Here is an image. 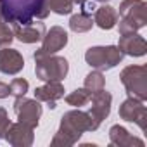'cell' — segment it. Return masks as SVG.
<instances>
[{
  "label": "cell",
  "instance_id": "1",
  "mask_svg": "<svg viewBox=\"0 0 147 147\" xmlns=\"http://www.w3.org/2000/svg\"><path fill=\"white\" fill-rule=\"evenodd\" d=\"M97 128H99V125L92 119V116L88 113L82 111L80 107H76V109L62 114L59 130L55 131L50 144L54 147H57V145L71 147L82 138V135L85 131H95Z\"/></svg>",
  "mask_w": 147,
  "mask_h": 147
},
{
  "label": "cell",
  "instance_id": "2",
  "mask_svg": "<svg viewBox=\"0 0 147 147\" xmlns=\"http://www.w3.org/2000/svg\"><path fill=\"white\" fill-rule=\"evenodd\" d=\"M0 9L4 21L12 26L30 24L50 14L49 0H0Z\"/></svg>",
  "mask_w": 147,
  "mask_h": 147
},
{
  "label": "cell",
  "instance_id": "3",
  "mask_svg": "<svg viewBox=\"0 0 147 147\" xmlns=\"http://www.w3.org/2000/svg\"><path fill=\"white\" fill-rule=\"evenodd\" d=\"M119 35L137 33L147 24V4L144 0H123L119 4Z\"/></svg>",
  "mask_w": 147,
  "mask_h": 147
},
{
  "label": "cell",
  "instance_id": "4",
  "mask_svg": "<svg viewBox=\"0 0 147 147\" xmlns=\"http://www.w3.org/2000/svg\"><path fill=\"white\" fill-rule=\"evenodd\" d=\"M35 73L36 78L42 82H62L67 76L69 64L64 57L61 55H45L35 59Z\"/></svg>",
  "mask_w": 147,
  "mask_h": 147
},
{
  "label": "cell",
  "instance_id": "5",
  "mask_svg": "<svg viewBox=\"0 0 147 147\" xmlns=\"http://www.w3.org/2000/svg\"><path fill=\"white\" fill-rule=\"evenodd\" d=\"M123 52L118 45H106V47H90L85 52V61L90 67L99 71H107L116 67L123 61Z\"/></svg>",
  "mask_w": 147,
  "mask_h": 147
},
{
  "label": "cell",
  "instance_id": "6",
  "mask_svg": "<svg viewBox=\"0 0 147 147\" xmlns=\"http://www.w3.org/2000/svg\"><path fill=\"white\" fill-rule=\"evenodd\" d=\"M121 83L126 88L128 97L140 100L147 99V67L145 66H126L121 71Z\"/></svg>",
  "mask_w": 147,
  "mask_h": 147
},
{
  "label": "cell",
  "instance_id": "7",
  "mask_svg": "<svg viewBox=\"0 0 147 147\" xmlns=\"http://www.w3.org/2000/svg\"><path fill=\"white\" fill-rule=\"evenodd\" d=\"M66 45H67V33H66V30L61 28V26H52L49 31H45V35L42 38V47L35 52L33 57L38 59V57L57 54Z\"/></svg>",
  "mask_w": 147,
  "mask_h": 147
},
{
  "label": "cell",
  "instance_id": "8",
  "mask_svg": "<svg viewBox=\"0 0 147 147\" xmlns=\"http://www.w3.org/2000/svg\"><path fill=\"white\" fill-rule=\"evenodd\" d=\"M14 111H16V116H18V119L21 123H26L31 128L38 126V121H40V116H42L40 100H36V99H26L24 95L23 97H16Z\"/></svg>",
  "mask_w": 147,
  "mask_h": 147
},
{
  "label": "cell",
  "instance_id": "9",
  "mask_svg": "<svg viewBox=\"0 0 147 147\" xmlns=\"http://www.w3.org/2000/svg\"><path fill=\"white\" fill-rule=\"evenodd\" d=\"M119 118L138 125V128L144 131L145 130V121H147V109L144 106V100L137 97H128L121 106H119Z\"/></svg>",
  "mask_w": 147,
  "mask_h": 147
},
{
  "label": "cell",
  "instance_id": "10",
  "mask_svg": "<svg viewBox=\"0 0 147 147\" xmlns=\"http://www.w3.org/2000/svg\"><path fill=\"white\" fill-rule=\"evenodd\" d=\"M35 128H31L30 125L26 123H11L7 133H5V140L12 145V147H31L33 145V140H35V133H33Z\"/></svg>",
  "mask_w": 147,
  "mask_h": 147
},
{
  "label": "cell",
  "instance_id": "11",
  "mask_svg": "<svg viewBox=\"0 0 147 147\" xmlns=\"http://www.w3.org/2000/svg\"><path fill=\"white\" fill-rule=\"evenodd\" d=\"M92 106H90V111L88 114L92 116V119L100 126V123L109 116L111 113V102H113V95L106 90H100V92H95L92 94Z\"/></svg>",
  "mask_w": 147,
  "mask_h": 147
},
{
  "label": "cell",
  "instance_id": "12",
  "mask_svg": "<svg viewBox=\"0 0 147 147\" xmlns=\"http://www.w3.org/2000/svg\"><path fill=\"white\" fill-rule=\"evenodd\" d=\"M24 67V59L16 49H0V73L4 75H18Z\"/></svg>",
  "mask_w": 147,
  "mask_h": 147
},
{
  "label": "cell",
  "instance_id": "13",
  "mask_svg": "<svg viewBox=\"0 0 147 147\" xmlns=\"http://www.w3.org/2000/svg\"><path fill=\"white\" fill-rule=\"evenodd\" d=\"M12 31H14V38H18L19 42L23 43H36L43 38L45 35V24L43 23H38V21H33L30 24H16L12 26Z\"/></svg>",
  "mask_w": 147,
  "mask_h": 147
},
{
  "label": "cell",
  "instance_id": "14",
  "mask_svg": "<svg viewBox=\"0 0 147 147\" xmlns=\"http://www.w3.org/2000/svg\"><path fill=\"white\" fill-rule=\"evenodd\" d=\"M118 49L123 52V55L142 57L147 52V43H145L144 36H140L138 33H128V35H121L119 36Z\"/></svg>",
  "mask_w": 147,
  "mask_h": 147
},
{
  "label": "cell",
  "instance_id": "15",
  "mask_svg": "<svg viewBox=\"0 0 147 147\" xmlns=\"http://www.w3.org/2000/svg\"><path fill=\"white\" fill-rule=\"evenodd\" d=\"M64 97V87L61 82H45V85L35 88V99L40 102H47L50 109H55V102Z\"/></svg>",
  "mask_w": 147,
  "mask_h": 147
},
{
  "label": "cell",
  "instance_id": "16",
  "mask_svg": "<svg viewBox=\"0 0 147 147\" xmlns=\"http://www.w3.org/2000/svg\"><path fill=\"white\" fill-rule=\"evenodd\" d=\"M109 140H111V145H118V147H144V140L131 135L125 126H119V125H114L109 128Z\"/></svg>",
  "mask_w": 147,
  "mask_h": 147
},
{
  "label": "cell",
  "instance_id": "17",
  "mask_svg": "<svg viewBox=\"0 0 147 147\" xmlns=\"http://www.w3.org/2000/svg\"><path fill=\"white\" fill-rule=\"evenodd\" d=\"M94 24H97L100 30H113L118 24V12L111 5H100L95 9V18Z\"/></svg>",
  "mask_w": 147,
  "mask_h": 147
},
{
  "label": "cell",
  "instance_id": "18",
  "mask_svg": "<svg viewBox=\"0 0 147 147\" xmlns=\"http://www.w3.org/2000/svg\"><path fill=\"white\" fill-rule=\"evenodd\" d=\"M94 26V18L92 14H87V12H78V14H73L71 19H69V30L75 31V33H87L90 31Z\"/></svg>",
  "mask_w": 147,
  "mask_h": 147
},
{
  "label": "cell",
  "instance_id": "19",
  "mask_svg": "<svg viewBox=\"0 0 147 147\" xmlns=\"http://www.w3.org/2000/svg\"><path fill=\"white\" fill-rule=\"evenodd\" d=\"M90 99H92V92L87 90L85 87L83 88H76L75 92H71V94L66 95L67 106H73V107H83V106H87L90 102Z\"/></svg>",
  "mask_w": 147,
  "mask_h": 147
},
{
  "label": "cell",
  "instance_id": "20",
  "mask_svg": "<svg viewBox=\"0 0 147 147\" xmlns=\"http://www.w3.org/2000/svg\"><path fill=\"white\" fill-rule=\"evenodd\" d=\"M104 87H106V78H104V75H102V71L95 69V71L88 73V75L85 76V88L90 90L92 94L104 90Z\"/></svg>",
  "mask_w": 147,
  "mask_h": 147
},
{
  "label": "cell",
  "instance_id": "21",
  "mask_svg": "<svg viewBox=\"0 0 147 147\" xmlns=\"http://www.w3.org/2000/svg\"><path fill=\"white\" fill-rule=\"evenodd\" d=\"M73 5L75 2L73 0H49V9L59 16H66L73 12Z\"/></svg>",
  "mask_w": 147,
  "mask_h": 147
},
{
  "label": "cell",
  "instance_id": "22",
  "mask_svg": "<svg viewBox=\"0 0 147 147\" xmlns=\"http://www.w3.org/2000/svg\"><path fill=\"white\" fill-rule=\"evenodd\" d=\"M28 88H30V83H28L24 78H16V80H12V82L9 83V92H11V95H14V97H23V95H26Z\"/></svg>",
  "mask_w": 147,
  "mask_h": 147
},
{
  "label": "cell",
  "instance_id": "23",
  "mask_svg": "<svg viewBox=\"0 0 147 147\" xmlns=\"http://www.w3.org/2000/svg\"><path fill=\"white\" fill-rule=\"evenodd\" d=\"M12 40H14V31H12V28H9V26L5 24V21L0 23V49L9 47V45L12 43Z\"/></svg>",
  "mask_w": 147,
  "mask_h": 147
},
{
  "label": "cell",
  "instance_id": "24",
  "mask_svg": "<svg viewBox=\"0 0 147 147\" xmlns=\"http://www.w3.org/2000/svg\"><path fill=\"white\" fill-rule=\"evenodd\" d=\"M9 126H11L9 114H7V111H5L4 107H0V140L5 137V133H7Z\"/></svg>",
  "mask_w": 147,
  "mask_h": 147
},
{
  "label": "cell",
  "instance_id": "25",
  "mask_svg": "<svg viewBox=\"0 0 147 147\" xmlns=\"http://www.w3.org/2000/svg\"><path fill=\"white\" fill-rule=\"evenodd\" d=\"M9 95H11V92H9V85L4 83V82H0V99H5V97H9Z\"/></svg>",
  "mask_w": 147,
  "mask_h": 147
},
{
  "label": "cell",
  "instance_id": "26",
  "mask_svg": "<svg viewBox=\"0 0 147 147\" xmlns=\"http://www.w3.org/2000/svg\"><path fill=\"white\" fill-rule=\"evenodd\" d=\"M94 2H102V4H106V2H109V0H94Z\"/></svg>",
  "mask_w": 147,
  "mask_h": 147
},
{
  "label": "cell",
  "instance_id": "27",
  "mask_svg": "<svg viewBox=\"0 0 147 147\" xmlns=\"http://www.w3.org/2000/svg\"><path fill=\"white\" fill-rule=\"evenodd\" d=\"M0 23H4V18H2V9H0Z\"/></svg>",
  "mask_w": 147,
  "mask_h": 147
}]
</instances>
